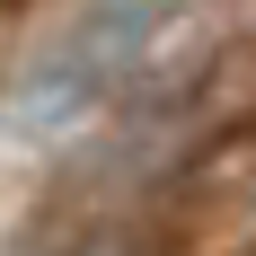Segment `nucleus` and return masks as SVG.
I'll return each mask as SVG.
<instances>
[{
  "instance_id": "obj_1",
  "label": "nucleus",
  "mask_w": 256,
  "mask_h": 256,
  "mask_svg": "<svg viewBox=\"0 0 256 256\" xmlns=\"http://www.w3.org/2000/svg\"><path fill=\"white\" fill-rule=\"evenodd\" d=\"M142 44H150L142 9H106V18H88L71 44L44 62V80L26 88V124H62V115H80L88 98H106V88L142 62Z\"/></svg>"
}]
</instances>
